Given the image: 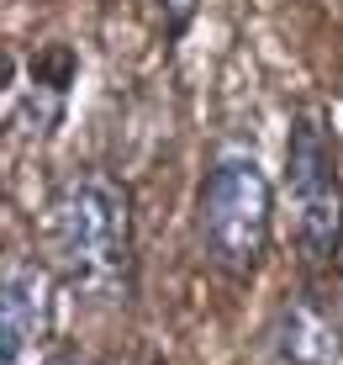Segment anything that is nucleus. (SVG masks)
<instances>
[{
	"mask_svg": "<svg viewBox=\"0 0 343 365\" xmlns=\"http://www.w3.org/2000/svg\"><path fill=\"white\" fill-rule=\"evenodd\" d=\"M154 11H159V27H164V43H180V37L190 32V21H196V11H201V0H154Z\"/></svg>",
	"mask_w": 343,
	"mask_h": 365,
	"instance_id": "obj_7",
	"label": "nucleus"
},
{
	"mask_svg": "<svg viewBox=\"0 0 343 365\" xmlns=\"http://www.w3.org/2000/svg\"><path fill=\"white\" fill-rule=\"evenodd\" d=\"M43 365H100V360H90V355H80V349H53Z\"/></svg>",
	"mask_w": 343,
	"mask_h": 365,
	"instance_id": "obj_8",
	"label": "nucleus"
},
{
	"mask_svg": "<svg viewBox=\"0 0 343 365\" xmlns=\"http://www.w3.org/2000/svg\"><path fill=\"white\" fill-rule=\"evenodd\" d=\"M196 244L222 281H253L275 249V180L253 148L222 143L196 180Z\"/></svg>",
	"mask_w": 343,
	"mask_h": 365,
	"instance_id": "obj_2",
	"label": "nucleus"
},
{
	"mask_svg": "<svg viewBox=\"0 0 343 365\" xmlns=\"http://www.w3.org/2000/svg\"><path fill=\"white\" fill-rule=\"evenodd\" d=\"M270 355H275V365H338L343 360V307H333L317 286L296 292L275 312Z\"/></svg>",
	"mask_w": 343,
	"mask_h": 365,
	"instance_id": "obj_5",
	"label": "nucleus"
},
{
	"mask_svg": "<svg viewBox=\"0 0 343 365\" xmlns=\"http://www.w3.org/2000/svg\"><path fill=\"white\" fill-rule=\"evenodd\" d=\"M80 80V53L69 43H43L27 64V85L11 101V143H43L53 138V128L63 122V106H69V91Z\"/></svg>",
	"mask_w": 343,
	"mask_h": 365,
	"instance_id": "obj_4",
	"label": "nucleus"
},
{
	"mask_svg": "<svg viewBox=\"0 0 343 365\" xmlns=\"http://www.w3.org/2000/svg\"><path fill=\"white\" fill-rule=\"evenodd\" d=\"M338 275H343V255H338Z\"/></svg>",
	"mask_w": 343,
	"mask_h": 365,
	"instance_id": "obj_9",
	"label": "nucleus"
},
{
	"mask_svg": "<svg viewBox=\"0 0 343 365\" xmlns=\"http://www.w3.org/2000/svg\"><path fill=\"white\" fill-rule=\"evenodd\" d=\"M48 265L74 297L127 307L137 297L132 191L111 170H74L48 207Z\"/></svg>",
	"mask_w": 343,
	"mask_h": 365,
	"instance_id": "obj_1",
	"label": "nucleus"
},
{
	"mask_svg": "<svg viewBox=\"0 0 343 365\" xmlns=\"http://www.w3.org/2000/svg\"><path fill=\"white\" fill-rule=\"evenodd\" d=\"M43 270L11 255L0 281V365H21L43 329Z\"/></svg>",
	"mask_w": 343,
	"mask_h": 365,
	"instance_id": "obj_6",
	"label": "nucleus"
},
{
	"mask_svg": "<svg viewBox=\"0 0 343 365\" xmlns=\"http://www.w3.org/2000/svg\"><path fill=\"white\" fill-rule=\"evenodd\" d=\"M280 196L290 212V238L307 270H338L343 255V148L322 106H301L285 133Z\"/></svg>",
	"mask_w": 343,
	"mask_h": 365,
	"instance_id": "obj_3",
	"label": "nucleus"
}]
</instances>
